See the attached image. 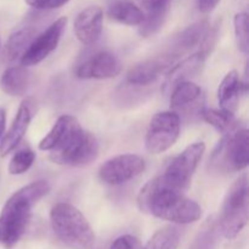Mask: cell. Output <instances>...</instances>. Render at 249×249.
I'll list each match as a JSON object with an SVG mask.
<instances>
[{"mask_svg": "<svg viewBox=\"0 0 249 249\" xmlns=\"http://www.w3.org/2000/svg\"><path fill=\"white\" fill-rule=\"evenodd\" d=\"M138 206L143 213L177 224L195 223L202 216V208L197 202L187 198L184 192L163 185L158 177L139 192Z\"/></svg>", "mask_w": 249, "mask_h": 249, "instance_id": "1", "label": "cell"}, {"mask_svg": "<svg viewBox=\"0 0 249 249\" xmlns=\"http://www.w3.org/2000/svg\"><path fill=\"white\" fill-rule=\"evenodd\" d=\"M50 192L45 180H36L17 190L6 202L0 213V243L11 248L21 240L28 226L32 208Z\"/></svg>", "mask_w": 249, "mask_h": 249, "instance_id": "2", "label": "cell"}, {"mask_svg": "<svg viewBox=\"0 0 249 249\" xmlns=\"http://www.w3.org/2000/svg\"><path fill=\"white\" fill-rule=\"evenodd\" d=\"M50 223L53 232L72 249H90L95 235L84 214L67 202H60L50 211Z\"/></svg>", "mask_w": 249, "mask_h": 249, "instance_id": "3", "label": "cell"}, {"mask_svg": "<svg viewBox=\"0 0 249 249\" xmlns=\"http://www.w3.org/2000/svg\"><path fill=\"white\" fill-rule=\"evenodd\" d=\"M249 216V186L247 174H242L230 186L224 198L220 229L228 240H233L246 228Z\"/></svg>", "mask_w": 249, "mask_h": 249, "instance_id": "4", "label": "cell"}, {"mask_svg": "<svg viewBox=\"0 0 249 249\" xmlns=\"http://www.w3.org/2000/svg\"><path fill=\"white\" fill-rule=\"evenodd\" d=\"M206 152L204 142H194L173 158L164 172L158 175L163 185L179 192H186L191 186L192 177Z\"/></svg>", "mask_w": 249, "mask_h": 249, "instance_id": "5", "label": "cell"}, {"mask_svg": "<svg viewBox=\"0 0 249 249\" xmlns=\"http://www.w3.org/2000/svg\"><path fill=\"white\" fill-rule=\"evenodd\" d=\"M99 151L94 134L80 128L62 146L49 152V158L56 164L83 168L96 160Z\"/></svg>", "mask_w": 249, "mask_h": 249, "instance_id": "6", "label": "cell"}, {"mask_svg": "<svg viewBox=\"0 0 249 249\" xmlns=\"http://www.w3.org/2000/svg\"><path fill=\"white\" fill-rule=\"evenodd\" d=\"M180 135V117L174 111L158 112L151 118L145 136L146 150L160 155L169 150Z\"/></svg>", "mask_w": 249, "mask_h": 249, "instance_id": "7", "label": "cell"}, {"mask_svg": "<svg viewBox=\"0 0 249 249\" xmlns=\"http://www.w3.org/2000/svg\"><path fill=\"white\" fill-rule=\"evenodd\" d=\"M146 169V163L142 157L134 153L114 156L101 164L99 178L102 182L111 186L125 184L142 174Z\"/></svg>", "mask_w": 249, "mask_h": 249, "instance_id": "8", "label": "cell"}, {"mask_svg": "<svg viewBox=\"0 0 249 249\" xmlns=\"http://www.w3.org/2000/svg\"><path fill=\"white\" fill-rule=\"evenodd\" d=\"M66 26H67V17H60L53 22L45 31L36 36L29 48L19 60L21 65L29 67V66L38 65L45 60L57 48Z\"/></svg>", "mask_w": 249, "mask_h": 249, "instance_id": "9", "label": "cell"}, {"mask_svg": "<svg viewBox=\"0 0 249 249\" xmlns=\"http://www.w3.org/2000/svg\"><path fill=\"white\" fill-rule=\"evenodd\" d=\"M123 70L121 61L108 51H101L84 62L75 70V77L79 79H112L119 75Z\"/></svg>", "mask_w": 249, "mask_h": 249, "instance_id": "10", "label": "cell"}, {"mask_svg": "<svg viewBox=\"0 0 249 249\" xmlns=\"http://www.w3.org/2000/svg\"><path fill=\"white\" fill-rule=\"evenodd\" d=\"M177 57L178 56L174 53H168L136 63L126 73L125 82L133 87H146L152 84L163 72L172 67Z\"/></svg>", "mask_w": 249, "mask_h": 249, "instance_id": "11", "label": "cell"}, {"mask_svg": "<svg viewBox=\"0 0 249 249\" xmlns=\"http://www.w3.org/2000/svg\"><path fill=\"white\" fill-rule=\"evenodd\" d=\"M34 109H36V102L33 99L27 97L22 101L11 126L0 140V157L9 155L21 142L33 119Z\"/></svg>", "mask_w": 249, "mask_h": 249, "instance_id": "12", "label": "cell"}, {"mask_svg": "<svg viewBox=\"0 0 249 249\" xmlns=\"http://www.w3.org/2000/svg\"><path fill=\"white\" fill-rule=\"evenodd\" d=\"M225 164L236 172L246 169L249 163V133L247 129H237L228 135L219 146Z\"/></svg>", "mask_w": 249, "mask_h": 249, "instance_id": "13", "label": "cell"}, {"mask_svg": "<svg viewBox=\"0 0 249 249\" xmlns=\"http://www.w3.org/2000/svg\"><path fill=\"white\" fill-rule=\"evenodd\" d=\"M104 24V12L99 6H89L75 16L73 31L84 45H92L100 39Z\"/></svg>", "mask_w": 249, "mask_h": 249, "instance_id": "14", "label": "cell"}, {"mask_svg": "<svg viewBox=\"0 0 249 249\" xmlns=\"http://www.w3.org/2000/svg\"><path fill=\"white\" fill-rule=\"evenodd\" d=\"M143 11V21L139 26V33L143 38L155 36L167 19L172 0H138Z\"/></svg>", "mask_w": 249, "mask_h": 249, "instance_id": "15", "label": "cell"}, {"mask_svg": "<svg viewBox=\"0 0 249 249\" xmlns=\"http://www.w3.org/2000/svg\"><path fill=\"white\" fill-rule=\"evenodd\" d=\"M82 128L79 121L74 116L63 114L58 117L51 130L39 142V150L51 152L62 146L73 134Z\"/></svg>", "mask_w": 249, "mask_h": 249, "instance_id": "16", "label": "cell"}, {"mask_svg": "<svg viewBox=\"0 0 249 249\" xmlns=\"http://www.w3.org/2000/svg\"><path fill=\"white\" fill-rule=\"evenodd\" d=\"M243 89H247V87L241 82L238 73L236 71H230L223 78L218 89V102L221 111L235 114Z\"/></svg>", "mask_w": 249, "mask_h": 249, "instance_id": "17", "label": "cell"}, {"mask_svg": "<svg viewBox=\"0 0 249 249\" xmlns=\"http://www.w3.org/2000/svg\"><path fill=\"white\" fill-rule=\"evenodd\" d=\"M206 56L201 53H195L192 55L187 56L186 58L175 65L174 67L170 68L169 72L167 73V78L164 80L163 89L172 90L177 84L182 82L190 80L192 77L198 74L204 66Z\"/></svg>", "mask_w": 249, "mask_h": 249, "instance_id": "18", "label": "cell"}, {"mask_svg": "<svg viewBox=\"0 0 249 249\" xmlns=\"http://www.w3.org/2000/svg\"><path fill=\"white\" fill-rule=\"evenodd\" d=\"M33 75L24 66L9 67L0 78V89L10 96H22L31 89Z\"/></svg>", "mask_w": 249, "mask_h": 249, "instance_id": "19", "label": "cell"}, {"mask_svg": "<svg viewBox=\"0 0 249 249\" xmlns=\"http://www.w3.org/2000/svg\"><path fill=\"white\" fill-rule=\"evenodd\" d=\"M36 36V29L33 27H23L11 34L2 49V57L5 62L15 63L21 60Z\"/></svg>", "mask_w": 249, "mask_h": 249, "instance_id": "20", "label": "cell"}, {"mask_svg": "<svg viewBox=\"0 0 249 249\" xmlns=\"http://www.w3.org/2000/svg\"><path fill=\"white\" fill-rule=\"evenodd\" d=\"M107 15L113 21L125 26H140L143 21V11L131 0H114L107 10Z\"/></svg>", "mask_w": 249, "mask_h": 249, "instance_id": "21", "label": "cell"}, {"mask_svg": "<svg viewBox=\"0 0 249 249\" xmlns=\"http://www.w3.org/2000/svg\"><path fill=\"white\" fill-rule=\"evenodd\" d=\"M209 23L206 19L196 22V23L191 24L187 28H185L179 36L175 38L174 46H173L170 53L174 55L179 56L180 53L189 51L190 49L198 46L201 44L202 39H203L204 34L208 31Z\"/></svg>", "mask_w": 249, "mask_h": 249, "instance_id": "22", "label": "cell"}, {"mask_svg": "<svg viewBox=\"0 0 249 249\" xmlns=\"http://www.w3.org/2000/svg\"><path fill=\"white\" fill-rule=\"evenodd\" d=\"M202 90L199 85L191 80L179 83L172 89L170 95V106L172 108H184L189 105L194 104L201 97Z\"/></svg>", "mask_w": 249, "mask_h": 249, "instance_id": "23", "label": "cell"}, {"mask_svg": "<svg viewBox=\"0 0 249 249\" xmlns=\"http://www.w3.org/2000/svg\"><path fill=\"white\" fill-rule=\"evenodd\" d=\"M202 117L204 121L213 126L214 129L224 135H231L237 130V121L235 118V114L226 113L219 109H203Z\"/></svg>", "mask_w": 249, "mask_h": 249, "instance_id": "24", "label": "cell"}, {"mask_svg": "<svg viewBox=\"0 0 249 249\" xmlns=\"http://www.w3.org/2000/svg\"><path fill=\"white\" fill-rule=\"evenodd\" d=\"M180 232L174 226H167L158 230L142 249H178Z\"/></svg>", "mask_w": 249, "mask_h": 249, "instance_id": "25", "label": "cell"}, {"mask_svg": "<svg viewBox=\"0 0 249 249\" xmlns=\"http://www.w3.org/2000/svg\"><path fill=\"white\" fill-rule=\"evenodd\" d=\"M36 153L29 148L17 151L9 163V173L11 175H22L33 165Z\"/></svg>", "mask_w": 249, "mask_h": 249, "instance_id": "26", "label": "cell"}, {"mask_svg": "<svg viewBox=\"0 0 249 249\" xmlns=\"http://www.w3.org/2000/svg\"><path fill=\"white\" fill-rule=\"evenodd\" d=\"M235 26L236 43L238 50L243 53H248L249 50V29H248V15L246 12H240L233 18Z\"/></svg>", "mask_w": 249, "mask_h": 249, "instance_id": "27", "label": "cell"}, {"mask_svg": "<svg viewBox=\"0 0 249 249\" xmlns=\"http://www.w3.org/2000/svg\"><path fill=\"white\" fill-rule=\"evenodd\" d=\"M109 249H142V245L135 236L123 235L113 241Z\"/></svg>", "mask_w": 249, "mask_h": 249, "instance_id": "28", "label": "cell"}, {"mask_svg": "<svg viewBox=\"0 0 249 249\" xmlns=\"http://www.w3.org/2000/svg\"><path fill=\"white\" fill-rule=\"evenodd\" d=\"M24 1L36 10H53L63 6L70 0H24Z\"/></svg>", "mask_w": 249, "mask_h": 249, "instance_id": "29", "label": "cell"}, {"mask_svg": "<svg viewBox=\"0 0 249 249\" xmlns=\"http://www.w3.org/2000/svg\"><path fill=\"white\" fill-rule=\"evenodd\" d=\"M220 2V0H197L199 11L203 14H209L216 7V5Z\"/></svg>", "mask_w": 249, "mask_h": 249, "instance_id": "30", "label": "cell"}, {"mask_svg": "<svg viewBox=\"0 0 249 249\" xmlns=\"http://www.w3.org/2000/svg\"><path fill=\"white\" fill-rule=\"evenodd\" d=\"M5 125H6V112L0 108V140L5 134Z\"/></svg>", "mask_w": 249, "mask_h": 249, "instance_id": "31", "label": "cell"}]
</instances>
